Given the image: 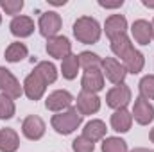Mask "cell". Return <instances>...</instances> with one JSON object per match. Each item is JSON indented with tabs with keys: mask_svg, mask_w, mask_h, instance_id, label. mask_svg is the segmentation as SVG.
Returning <instances> with one entry per match:
<instances>
[{
	"mask_svg": "<svg viewBox=\"0 0 154 152\" xmlns=\"http://www.w3.org/2000/svg\"><path fill=\"white\" fill-rule=\"evenodd\" d=\"M74 36L79 43H84V45L97 43L100 38V25L91 16H81L74 23Z\"/></svg>",
	"mask_w": 154,
	"mask_h": 152,
	"instance_id": "1",
	"label": "cell"
},
{
	"mask_svg": "<svg viewBox=\"0 0 154 152\" xmlns=\"http://www.w3.org/2000/svg\"><path fill=\"white\" fill-rule=\"evenodd\" d=\"M81 122H82V114L79 113L77 109L70 108V109H66V111H63V113L54 114L50 123H52V127L56 129V132L66 136V134H72V132L75 131L77 127L81 125Z\"/></svg>",
	"mask_w": 154,
	"mask_h": 152,
	"instance_id": "2",
	"label": "cell"
},
{
	"mask_svg": "<svg viewBox=\"0 0 154 152\" xmlns=\"http://www.w3.org/2000/svg\"><path fill=\"white\" fill-rule=\"evenodd\" d=\"M61 16L56 13V11H47L39 16V22H38V27H39V34L43 38L50 39L54 36H57V32L61 31Z\"/></svg>",
	"mask_w": 154,
	"mask_h": 152,
	"instance_id": "3",
	"label": "cell"
},
{
	"mask_svg": "<svg viewBox=\"0 0 154 152\" xmlns=\"http://www.w3.org/2000/svg\"><path fill=\"white\" fill-rule=\"evenodd\" d=\"M0 91L7 97H11L13 100L14 99H20L22 93H23V88L20 86V82L16 81V77L13 75L7 68L0 66Z\"/></svg>",
	"mask_w": 154,
	"mask_h": 152,
	"instance_id": "4",
	"label": "cell"
},
{
	"mask_svg": "<svg viewBox=\"0 0 154 152\" xmlns=\"http://www.w3.org/2000/svg\"><path fill=\"white\" fill-rule=\"evenodd\" d=\"M74 102V97L66 91V90H56L52 91L47 100H45V106L48 111H56V113H63V109H70Z\"/></svg>",
	"mask_w": 154,
	"mask_h": 152,
	"instance_id": "5",
	"label": "cell"
},
{
	"mask_svg": "<svg viewBox=\"0 0 154 152\" xmlns=\"http://www.w3.org/2000/svg\"><path fill=\"white\" fill-rule=\"evenodd\" d=\"M129 100H131V90L125 84H116L115 88H111L108 91V95H106L108 106L113 108L115 111L116 109H124L129 104Z\"/></svg>",
	"mask_w": 154,
	"mask_h": 152,
	"instance_id": "6",
	"label": "cell"
},
{
	"mask_svg": "<svg viewBox=\"0 0 154 152\" xmlns=\"http://www.w3.org/2000/svg\"><path fill=\"white\" fill-rule=\"evenodd\" d=\"M47 54L54 59H65L72 54V43L66 36H54L47 39Z\"/></svg>",
	"mask_w": 154,
	"mask_h": 152,
	"instance_id": "7",
	"label": "cell"
},
{
	"mask_svg": "<svg viewBox=\"0 0 154 152\" xmlns=\"http://www.w3.org/2000/svg\"><path fill=\"white\" fill-rule=\"evenodd\" d=\"M45 90H47V82H45L34 70L25 77V81H23V93L27 95V99H31V100H39V99L43 97Z\"/></svg>",
	"mask_w": 154,
	"mask_h": 152,
	"instance_id": "8",
	"label": "cell"
},
{
	"mask_svg": "<svg viewBox=\"0 0 154 152\" xmlns=\"http://www.w3.org/2000/svg\"><path fill=\"white\" fill-rule=\"evenodd\" d=\"M102 74L106 75V79H109L113 84H124V79L127 75L124 65L120 61H116L115 57L102 59Z\"/></svg>",
	"mask_w": 154,
	"mask_h": 152,
	"instance_id": "9",
	"label": "cell"
},
{
	"mask_svg": "<svg viewBox=\"0 0 154 152\" xmlns=\"http://www.w3.org/2000/svg\"><path fill=\"white\" fill-rule=\"evenodd\" d=\"M22 132L27 140H32V141L41 140L45 134V122L36 114H29L22 123Z\"/></svg>",
	"mask_w": 154,
	"mask_h": 152,
	"instance_id": "10",
	"label": "cell"
},
{
	"mask_svg": "<svg viewBox=\"0 0 154 152\" xmlns=\"http://www.w3.org/2000/svg\"><path fill=\"white\" fill-rule=\"evenodd\" d=\"M131 114H133V118H134L140 125H149L154 120V106L149 100L138 97V99L134 100V108H133V113Z\"/></svg>",
	"mask_w": 154,
	"mask_h": 152,
	"instance_id": "11",
	"label": "cell"
},
{
	"mask_svg": "<svg viewBox=\"0 0 154 152\" xmlns=\"http://www.w3.org/2000/svg\"><path fill=\"white\" fill-rule=\"evenodd\" d=\"M81 86H82V91L97 95V91L104 88V74L100 70H86L81 79Z\"/></svg>",
	"mask_w": 154,
	"mask_h": 152,
	"instance_id": "12",
	"label": "cell"
},
{
	"mask_svg": "<svg viewBox=\"0 0 154 152\" xmlns=\"http://www.w3.org/2000/svg\"><path fill=\"white\" fill-rule=\"evenodd\" d=\"M100 109V99L95 93H88V91H81L77 95V111L82 114H93Z\"/></svg>",
	"mask_w": 154,
	"mask_h": 152,
	"instance_id": "13",
	"label": "cell"
},
{
	"mask_svg": "<svg viewBox=\"0 0 154 152\" xmlns=\"http://www.w3.org/2000/svg\"><path fill=\"white\" fill-rule=\"evenodd\" d=\"M104 31H106V36L109 38V41L118 38V36H122V34H125L127 32V20H125V16H122V14H111L106 20Z\"/></svg>",
	"mask_w": 154,
	"mask_h": 152,
	"instance_id": "14",
	"label": "cell"
},
{
	"mask_svg": "<svg viewBox=\"0 0 154 152\" xmlns=\"http://www.w3.org/2000/svg\"><path fill=\"white\" fill-rule=\"evenodd\" d=\"M9 29H11L13 36H16V38H27V36H31L34 32V22L29 16H14L13 22H11V25H9Z\"/></svg>",
	"mask_w": 154,
	"mask_h": 152,
	"instance_id": "15",
	"label": "cell"
},
{
	"mask_svg": "<svg viewBox=\"0 0 154 152\" xmlns=\"http://www.w3.org/2000/svg\"><path fill=\"white\" fill-rule=\"evenodd\" d=\"M131 34L136 43L140 45H149L152 39V25L147 20H136L131 25Z\"/></svg>",
	"mask_w": 154,
	"mask_h": 152,
	"instance_id": "16",
	"label": "cell"
},
{
	"mask_svg": "<svg viewBox=\"0 0 154 152\" xmlns=\"http://www.w3.org/2000/svg\"><path fill=\"white\" fill-rule=\"evenodd\" d=\"M122 65H124V68H125V72L127 74H140L142 70H143V65H145V57H143V54L140 52V50H136V48H133L124 59H122Z\"/></svg>",
	"mask_w": 154,
	"mask_h": 152,
	"instance_id": "17",
	"label": "cell"
},
{
	"mask_svg": "<svg viewBox=\"0 0 154 152\" xmlns=\"http://www.w3.org/2000/svg\"><path fill=\"white\" fill-rule=\"evenodd\" d=\"M106 131L108 129H106V123L102 120H90L82 129V136L86 140H90L91 143H95L106 136Z\"/></svg>",
	"mask_w": 154,
	"mask_h": 152,
	"instance_id": "18",
	"label": "cell"
},
{
	"mask_svg": "<svg viewBox=\"0 0 154 152\" xmlns=\"http://www.w3.org/2000/svg\"><path fill=\"white\" fill-rule=\"evenodd\" d=\"M20 147V138L14 129H0V152H16Z\"/></svg>",
	"mask_w": 154,
	"mask_h": 152,
	"instance_id": "19",
	"label": "cell"
},
{
	"mask_svg": "<svg viewBox=\"0 0 154 152\" xmlns=\"http://www.w3.org/2000/svg\"><path fill=\"white\" fill-rule=\"evenodd\" d=\"M133 123V114L129 113L125 108L124 109H116L115 113L111 114V127L116 132H127L131 129Z\"/></svg>",
	"mask_w": 154,
	"mask_h": 152,
	"instance_id": "20",
	"label": "cell"
},
{
	"mask_svg": "<svg viewBox=\"0 0 154 152\" xmlns=\"http://www.w3.org/2000/svg\"><path fill=\"white\" fill-rule=\"evenodd\" d=\"M27 54H29L27 47H25L23 43H20V41H14V43H11V45L5 48L4 57H5V61H9V63H20L22 59L27 57Z\"/></svg>",
	"mask_w": 154,
	"mask_h": 152,
	"instance_id": "21",
	"label": "cell"
},
{
	"mask_svg": "<svg viewBox=\"0 0 154 152\" xmlns=\"http://www.w3.org/2000/svg\"><path fill=\"white\" fill-rule=\"evenodd\" d=\"M79 68H81V65H79V56H75V54L66 56V57L63 59V63H61V74H63L65 79H68V81H74V79H75Z\"/></svg>",
	"mask_w": 154,
	"mask_h": 152,
	"instance_id": "22",
	"label": "cell"
},
{
	"mask_svg": "<svg viewBox=\"0 0 154 152\" xmlns=\"http://www.w3.org/2000/svg\"><path fill=\"white\" fill-rule=\"evenodd\" d=\"M133 48H134V47H133L131 39L127 38V34H122V36H118V38L111 39V50H113V54H115L116 57H120V59H124Z\"/></svg>",
	"mask_w": 154,
	"mask_h": 152,
	"instance_id": "23",
	"label": "cell"
},
{
	"mask_svg": "<svg viewBox=\"0 0 154 152\" xmlns=\"http://www.w3.org/2000/svg\"><path fill=\"white\" fill-rule=\"evenodd\" d=\"M34 72H36L47 84H52V82H56V79H57V70H56L54 63H48V61L38 63L36 68H34Z\"/></svg>",
	"mask_w": 154,
	"mask_h": 152,
	"instance_id": "24",
	"label": "cell"
},
{
	"mask_svg": "<svg viewBox=\"0 0 154 152\" xmlns=\"http://www.w3.org/2000/svg\"><path fill=\"white\" fill-rule=\"evenodd\" d=\"M79 65L84 68V72L86 70H99L102 66V59L93 52H81L79 54Z\"/></svg>",
	"mask_w": 154,
	"mask_h": 152,
	"instance_id": "25",
	"label": "cell"
},
{
	"mask_svg": "<svg viewBox=\"0 0 154 152\" xmlns=\"http://www.w3.org/2000/svg\"><path fill=\"white\" fill-rule=\"evenodd\" d=\"M102 152H127V143L116 136L106 138L102 141Z\"/></svg>",
	"mask_w": 154,
	"mask_h": 152,
	"instance_id": "26",
	"label": "cell"
},
{
	"mask_svg": "<svg viewBox=\"0 0 154 152\" xmlns=\"http://www.w3.org/2000/svg\"><path fill=\"white\" fill-rule=\"evenodd\" d=\"M140 97L145 99V100H154V75H145L140 84Z\"/></svg>",
	"mask_w": 154,
	"mask_h": 152,
	"instance_id": "27",
	"label": "cell"
},
{
	"mask_svg": "<svg viewBox=\"0 0 154 152\" xmlns=\"http://www.w3.org/2000/svg\"><path fill=\"white\" fill-rule=\"evenodd\" d=\"M14 116V102L11 97L0 93V120H9Z\"/></svg>",
	"mask_w": 154,
	"mask_h": 152,
	"instance_id": "28",
	"label": "cell"
},
{
	"mask_svg": "<svg viewBox=\"0 0 154 152\" xmlns=\"http://www.w3.org/2000/svg\"><path fill=\"white\" fill-rule=\"evenodd\" d=\"M0 7L5 11V14H18L23 9V0H0Z\"/></svg>",
	"mask_w": 154,
	"mask_h": 152,
	"instance_id": "29",
	"label": "cell"
},
{
	"mask_svg": "<svg viewBox=\"0 0 154 152\" xmlns=\"http://www.w3.org/2000/svg\"><path fill=\"white\" fill-rule=\"evenodd\" d=\"M72 149H74V152H93L95 150V143H91L84 136H79L72 141Z\"/></svg>",
	"mask_w": 154,
	"mask_h": 152,
	"instance_id": "30",
	"label": "cell"
},
{
	"mask_svg": "<svg viewBox=\"0 0 154 152\" xmlns=\"http://www.w3.org/2000/svg\"><path fill=\"white\" fill-rule=\"evenodd\" d=\"M124 2L118 0V2H104V0H99V5L100 7H106V9H115V7H120Z\"/></svg>",
	"mask_w": 154,
	"mask_h": 152,
	"instance_id": "31",
	"label": "cell"
},
{
	"mask_svg": "<svg viewBox=\"0 0 154 152\" xmlns=\"http://www.w3.org/2000/svg\"><path fill=\"white\" fill-rule=\"evenodd\" d=\"M131 152H154V150L152 149H142V147H140V149H133Z\"/></svg>",
	"mask_w": 154,
	"mask_h": 152,
	"instance_id": "32",
	"label": "cell"
},
{
	"mask_svg": "<svg viewBox=\"0 0 154 152\" xmlns=\"http://www.w3.org/2000/svg\"><path fill=\"white\" fill-rule=\"evenodd\" d=\"M142 4H143L145 7H151V9H154V2H149V0H143Z\"/></svg>",
	"mask_w": 154,
	"mask_h": 152,
	"instance_id": "33",
	"label": "cell"
},
{
	"mask_svg": "<svg viewBox=\"0 0 154 152\" xmlns=\"http://www.w3.org/2000/svg\"><path fill=\"white\" fill-rule=\"evenodd\" d=\"M149 138H151V141L154 143V127L151 129V134H149Z\"/></svg>",
	"mask_w": 154,
	"mask_h": 152,
	"instance_id": "34",
	"label": "cell"
},
{
	"mask_svg": "<svg viewBox=\"0 0 154 152\" xmlns=\"http://www.w3.org/2000/svg\"><path fill=\"white\" fill-rule=\"evenodd\" d=\"M151 25H152V39H154V20H152V23H151Z\"/></svg>",
	"mask_w": 154,
	"mask_h": 152,
	"instance_id": "35",
	"label": "cell"
},
{
	"mask_svg": "<svg viewBox=\"0 0 154 152\" xmlns=\"http://www.w3.org/2000/svg\"><path fill=\"white\" fill-rule=\"evenodd\" d=\"M0 23H2V14H0Z\"/></svg>",
	"mask_w": 154,
	"mask_h": 152,
	"instance_id": "36",
	"label": "cell"
}]
</instances>
